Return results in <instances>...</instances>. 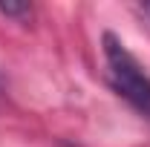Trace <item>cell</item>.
<instances>
[{
	"instance_id": "6da1fadb",
	"label": "cell",
	"mask_w": 150,
	"mask_h": 147,
	"mask_svg": "<svg viewBox=\"0 0 150 147\" xmlns=\"http://www.w3.org/2000/svg\"><path fill=\"white\" fill-rule=\"evenodd\" d=\"M104 61H107L115 92L139 115L150 118V75L144 72V66L136 61V55L112 32H104Z\"/></svg>"
},
{
	"instance_id": "7a4b0ae2",
	"label": "cell",
	"mask_w": 150,
	"mask_h": 147,
	"mask_svg": "<svg viewBox=\"0 0 150 147\" xmlns=\"http://www.w3.org/2000/svg\"><path fill=\"white\" fill-rule=\"evenodd\" d=\"M0 15H9V18H29V15H32V6H26V3H0Z\"/></svg>"
},
{
	"instance_id": "3957f363",
	"label": "cell",
	"mask_w": 150,
	"mask_h": 147,
	"mask_svg": "<svg viewBox=\"0 0 150 147\" xmlns=\"http://www.w3.org/2000/svg\"><path fill=\"white\" fill-rule=\"evenodd\" d=\"M142 12H144V15L150 18V3H144V6H142Z\"/></svg>"
}]
</instances>
